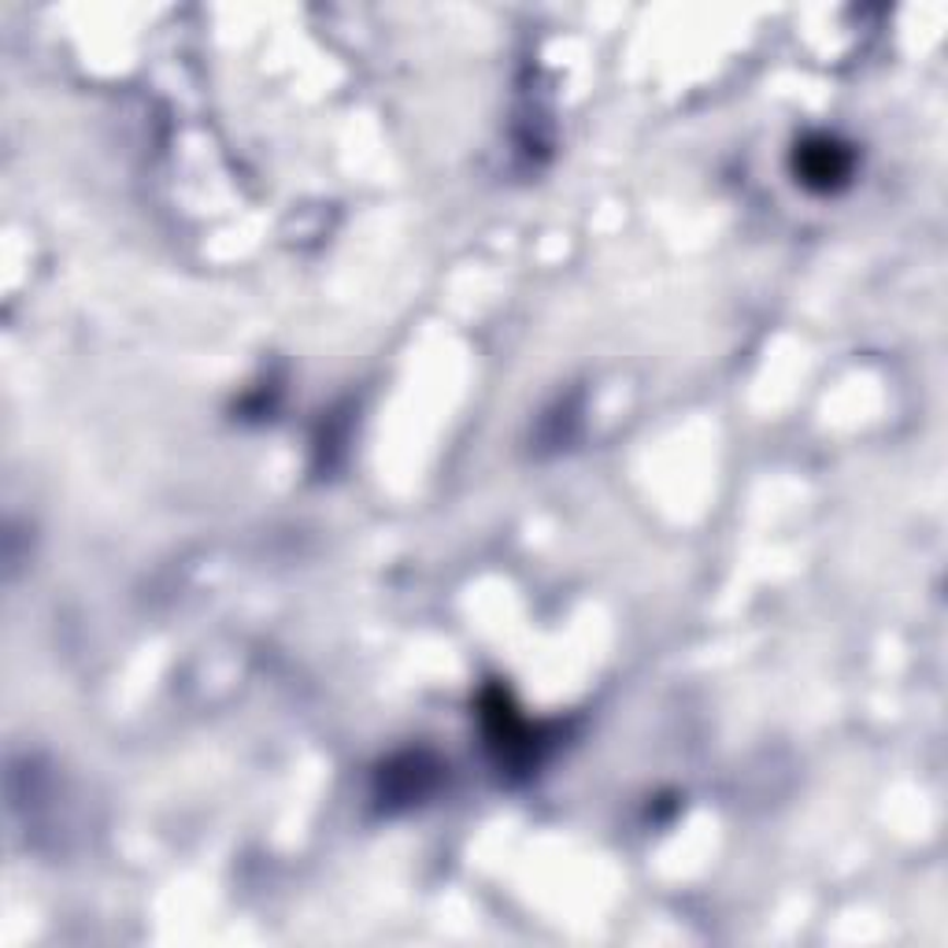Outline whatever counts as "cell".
<instances>
[{
  "label": "cell",
  "instance_id": "6da1fadb",
  "mask_svg": "<svg viewBox=\"0 0 948 948\" xmlns=\"http://www.w3.org/2000/svg\"><path fill=\"white\" fill-rule=\"evenodd\" d=\"M800 174L804 182H823L830 185L834 179H845L848 174V156L834 145H819V149H804V163H800Z\"/></svg>",
  "mask_w": 948,
  "mask_h": 948
}]
</instances>
